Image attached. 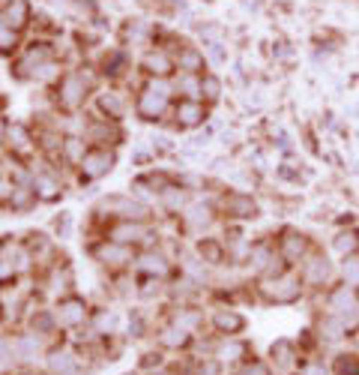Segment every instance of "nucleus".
I'll list each match as a JSON object with an SVG mask.
<instances>
[{
	"instance_id": "obj_1",
	"label": "nucleus",
	"mask_w": 359,
	"mask_h": 375,
	"mask_svg": "<svg viewBox=\"0 0 359 375\" xmlns=\"http://www.w3.org/2000/svg\"><path fill=\"white\" fill-rule=\"evenodd\" d=\"M168 99H171V84L165 81V79H153L147 84V91L141 93V99H138V111L147 120H156V117L165 115V108H168Z\"/></svg>"
},
{
	"instance_id": "obj_2",
	"label": "nucleus",
	"mask_w": 359,
	"mask_h": 375,
	"mask_svg": "<svg viewBox=\"0 0 359 375\" xmlns=\"http://www.w3.org/2000/svg\"><path fill=\"white\" fill-rule=\"evenodd\" d=\"M261 292L269 304H293V300H300L302 285L297 277H276V279H266L261 285Z\"/></svg>"
},
{
	"instance_id": "obj_3",
	"label": "nucleus",
	"mask_w": 359,
	"mask_h": 375,
	"mask_svg": "<svg viewBox=\"0 0 359 375\" xmlns=\"http://www.w3.org/2000/svg\"><path fill=\"white\" fill-rule=\"evenodd\" d=\"M326 309H329V316H336V318H341V321H353L356 309H359V297H356V292L351 289V285L344 282V285H339V289L329 292Z\"/></svg>"
},
{
	"instance_id": "obj_4",
	"label": "nucleus",
	"mask_w": 359,
	"mask_h": 375,
	"mask_svg": "<svg viewBox=\"0 0 359 375\" xmlns=\"http://www.w3.org/2000/svg\"><path fill=\"white\" fill-rule=\"evenodd\" d=\"M45 352V342L42 336L36 330H28V333H18L12 340V360H21V364H36Z\"/></svg>"
},
{
	"instance_id": "obj_5",
	"label": "nucleus",
	"mask_w": 359,
	"mask_h": 375,
	"mask_svg": "<svg viewBox=\"0 0 359 375\" xmlns=\"http://www.w3.org/2000/svg\"><path fill=\"white\" fill-rule=\"evenodd\" d=\"M102 207L111 210L114 217H120L126 222H144L147 219V204L144 202H135V198L114 195V198H108V202H102Z\"/></svg>"
},
{
	"instance_id": "obj_6",
	"label": "nucleus",
	"mask_w": 359,
	"mask_h": 375,
	"mask_svg": "<svg viewBox=\"0 0 359 375\" xmlns=\"http://www.w3.org/2000/svg\"><path fill=\"white\" fill-rule=\"evenodd\" d=\"M54 316H57L60 328H78V324L87 321V304L81 297H66V300H60V304H57Z\"/></svg>"
},
{
	"instance_id": "obj_7",
	"label": "nucleus",
	"mask_w": 359,
	"mask_h": 375,
	"mask_svg": "<svg viewBox=\"0 0 359 375\" xmlns=\"http://www.w3.org/2000/svg\"><path fill=\"white\" fill-rule=\"evenodd\" d=\"M84 93H87V81H84V75H66V79L60 81V105L63 108H78L84 103Z\"/></svg>"
},
{
	"instance_id": "obj_8",
	"label": "nucleus",
	"mask_w": 359,
	"mask_h": 375,
	"mask_svg": "<svg viewBox=\"0 0 359 375\" xmlns=\"http://www.w3.org/2000/svg\"><path fill=\"white\" fill-rule=\"evenodd\" d=\"M45 369L48 375H81L78 369V357L66 348H54V352L45 354Z\"/></svg>"
},
{
	"instance_id": "obj_9",
	"label": "nucleus",
	"mask_w": 359,
	"mask_h": 375,
	"mask_svg": "<svg viewBox=\"0 0 359 375\" xmlns=\"http://www.w3.org/2000/svg\"><path fill=\"white\" fill-rule=\"evenodd\" d=\"M114 168V156L108 150H90V154L81 159V174L87 180H96L102 174H108Z\"/></svg>"
},
{
	"instance_id": "obj_10",
	"label": "nucleus",
	"mask_w": 359,
	"mask_h": 375,
	"mask_svg": "<svg viewBox=\"0 0 359 375\" xmlns=\"http://www.w3.org/2000/svg\"><path fill=\"white\" fill-rule=\"evenodd\" d=\"M305 253H309V241L297 231H285V237H281V243H278V255L285 258L288 265H300Z\"/></svg>"
},
{
	"instance_id": "obj_11",
	"label": "nucleus",
	"mask_w": 359,
	"mask_h": 375,
	"mask_svg": "<svg viewBox=\"0 0 359 375\" xmlns=\"http://www.w3.org/2000/svg\"><path fill=\"white\" fill-rule=\"evenodd\" d=\"M96 258L102 261V265H108V267H126L132 261V249L126 246V243L108 241V243H102L96 249Z\"/></svg>"
},
{
	"instance_id": "obj_12",
	"label": "nucleus",
	"mask_w": 359,
	"mask_h": 375,
	"mask_svg": "<svg viewBox=\"0 0 359 375\" xmlns=\"http://www.w3.org/2000/svg\"><path fill=\"white\" fill-rule=\"evenodd\" d=\"M222 207H225L228 217H237V219H252V217H258V204H254V198H252V195H242V192L225 195Z\"/></svg>"
},
{
	"instance_id": "obj_13",
	"label": "nucleus",
	"mask_w": 359,
	"mask_h": 375,
	"mask_svg": "<svg viewBox=\"0 0 359 375\" xmlns=\"http://www.w3.org/2000/svg\"><path fill=\"white\" fill-rule=\"evenodd\" d=\"M150 237V231H147V225H141V222H117L111 229V241H117V243H144Z\"/></svg>"
},
{
	"instance_id": "obj_14",
	"label": "nucleus",
	"mask_w": 359,
	"mask_h": 375,
	"mask_svg": "<svg viewBox=\"0 0 359 375\" xmlns=\"http://www.w3.org/2000/svg\"><path fill=\"white\" fill-rule=\"evenodd\" d=\"M329 261L324 255H312V258H305L302 261V279L309 282V285H326L329 279Z\"/></svg>"
},
{
	"instance_id": "obj_15",
	"label": "nucleus",
	"mask_w": 359,
	"mask_h": 375,
	"mask_svg": "<svg viewBox=\"0 0 359 375\" xmlns=\"http://www.w3.org/2000/svg\"><path fill=\"white\" fill-rule=\"evenodd\" d=\"M213 328L219 333H225V336H237L242 328H246V318L234 309H216L213 312Z\"/></svg>"
},
{
	"instance_id": "obj_16",
	"label": "nucleus",
	"mask_w": 359,
	"mask_h": 375,
	"mask_svg": "<svg viewBox=\"0 0 359 375\" xmlns=\"http://www.w3.org/2000/svg\"><path fill=\"white\" fill-rule=\"evenodd\" d=\"M204 117H207V111H204V105L198 103V99H183V103L177 105V123L180 127L192 129V127H198Z\"/></svg>"
},
{
	"instance_id": "obj_17",
	"label": "nucleus",
	"mask_w": 359,
	"mask_h": 375,
	"mask_svg": "<svg viewBox=\"0 0 359 375\" xmlns=\"http://www.w3.org/2000/svg\"><path fill=\"white\" fill-rule=\"evenodd\" d=\"M159 342H162L165 348H171V352H180V348H186V345L192 342V330L180 328V324L174 321V324H168V328L159 333Z\"/></svg>"
},
{
	"instance_id": "obj_18",
	"label": "nucleus",
	"mask_w": 359,
	"mask_h": 375,
	"mask_svg": "<svg viewBox=\"0 0 359 375\" xmlns=\"http://www.w3.org/2000/svg\"><path fill=\"white\" fill-rule=\"evenodd\" d=\"M138 270H141V273H147V277L162 279L165 273L171 270V265H168V258H165L162 253H144V255L138 258Z\"/></svg>"
},
{
	"instance_id": "obj_19",
	"label": "nucleus",
	"mask_w": 359,
	"mask_h": 375,
	"mask_svg": "<svg viewBox=\"0 0 359 375\" xmlns=\"http://www.w3.org/2000/svg\"><path fill=\"white\" fill-rule=\"evenodd\" d=\"M210 222H213V210H210L207 204L195 202V204H189V207H186V225H189V229L201 231V229H207Z\"/></svg>"
},
{
	"instance_id": "obj_20",
	"label": "nucleus",
	"mask_w": 359,
	"mask_h": 375,
	"mask_svg": "<svg viewBox=\"0 0 359 375\" xmlns=\"http://www.w3.org/2000/svg\"><path fill=\"white\" fill-rule=\"evenodd\" d=\"M30 328L40 333V336H51L54 333L60 324H57V316H54V309H40L36 312V316L30 318Z\"/></svg>"
},
{
	"instance_id": "obj_21",
	"label": "nucleus",
	"mask_w": 359,
	"mask_h": 375,
	"mask_svg": "<svg viewBox=\"0 0 359 375\" xmlns=\"http://www.w3.org/2000/svg\"><path fill=\"white\" fill-rule=\"evenodd\" d=\"M177 67L186 75H195V72L204 69V54L198 52V48H183V52L177 54Z\"/></svg>"
},
{
	"instance_id": "obj_22",
	"label": "nucleus",
	"mask_w": 359,
	"mask_h": 375,
	"mask_svg": "<svg viewBox=\"0 0 359 375\" xmlns=\"http://www.w3.org/2000/svg\"><path fill=\"white\" fill-rule=\"evenodd\" d=\"M33 190H36V198H42V202H51V198H57L60 192V183L51 178V174H36L33 178Z\"/></svg>"
},
{
	"instance_id": "obj_23",
	"label": "nucleus",
	"mask_w": 359,
	"mask_h": 375,
	"mask_svg": "<svg viewBox=\"0 0 359 375\" xmlns=\"http://www.w3.org/2000/svg\"><path fill=\"white\" fill-rule=\"evenodd\" d=\"M33 202H36V190H33V186H24V183H18L16 190H12V195H9L12 210H28Z\"/></svg>"
},
{
	"instance_id": "obj_24",
	"label": "nucleus",
	"mask_w": 359,
	"mask_h": 375,
	"mask_svg": "<svg viewBox=\"0 0 359 375\" xmlns=\"http://www.w3.org/2000/svg\"><path fill=\"white\" fill-rule=\"evenodd\" d=\"M114 330H117V316H114L111 309H99L93 316V333L99 336H111Z\"/></svg>"
},
{
	"instance_id": "obj_25",
	"label": "nucleus",
	"mask_w": 359,
	"mask_h": 375,
	"mask_svg": "<svg viewBox=\"0 0 359 375\" xmlns=\"http://www.w3.org/2000/svg\"><path fill=\"white\" fill-rule=\"evenodd\" d=\"M273 360L278 367H290L293 364V357H297V348H293V342H288V340H278V342H273Z\"/></svg>"
},
{
	"instance_id": "obj_26",
	"label": "nucleus",
	"mask_w": 359,
	"mask_h": 375,
	"mask_svg": "<svg viewBox=\"0 0 359 375\" xmlns=\"http://www.w3.org/2000/svg\"><path fill=\"white\" fill-rule=\"evenodd\" d=\"M9 147L12 150H16V154H30V135H28V129H24V127H18V123H16V127H12L9 129Z\"/></svg>"
},
{
	"instance_id": "obj_27",
	"label": "nucleus",
	"mask_w": 359,
	"mask_h": 375,
	"mask_svg": "<svg viewBox=\"0 0 359 375\" xmlns=\"http://www.w3.org/2000/svg\"><path fill=\"white\" fill-rule=\"evenodd\" d=\"M198 253H201L204 261H210V265H219V261L225 258L222 243H216V241H201L198 243Z\"/></svg>"
},
{
	"instance_id": "obj_28",
	"label": "nucleus",
	"mask_w": 359,
	"mask_h": 375,
	"mask_svg": "<svg viewBox=\"0 0 359 375\" xmlns=\"http://www.w3.org/2000/svg\"><path fill=\"white\" fill-rule=\"evenodd\" d=\"M336 249H339L341 255H353L356 249H359V234L356 231H341L336 237Z\"/></svg>"
},
{
	"instance_id": "obj_29",
	"label": "nucleus",
	"mask_w": 359,
	"mask_h": 375,
	"mask_svg": "<svg viewBox=\"0 0 359 375\" xmlns=\"http://www.w3.org/2000/svg\"><path fill=\"white\" fill-rule=\"evenodd\" d=\"M99 105H102V111H108V117H120L123 115V99L117 93H102Z\"/></svg>"
},
{
	"instance_id": "obj_30",
	"label": "nucleus",
	"mask_w": 359,
	"mask_h": 375,
	"mask_svg": "<svg viewBox=\"0 0 359 375\" xmlns=\"http://www.w3.org/2000/svg\"><path fill=\"white\" fill-rule=\"evenodd\" d=\"M336 375H359V357L356 354H341L336 360Z\"/></svg>"
},
{
	"instance_id": "obj_31",
	"label": "nucleus",
	"mask_w": 359,
	"mask_h": 375,
	"mask_svg": "<svg viewBox=\"0 0 359 375\" xmlns=\"http://www.w3.org/2000/svg\"><path fill=\"white\" fill-rule=\"evenodd\" d=\"M201 93L207 96L210 103H216V99H219V93H222L219 79H216V75H204V79H201Z\"/></svg>"
},
{
	"instance_id": "obj_32",
	"label": "nucleus",
	"mask_w": 359,
	"mask_h": 375,
	"mask_svg": "<svg viewBox=\"0 0 359 375\" xmlns=\"http://www.w3.org/2000/svg\"><path fill=\"white\" fill-rule=\"evenodd\" d=\"M192 375H222V364L216 357H204V360H198V364H195Z\"/></svg>"
},
{
	"instance_id": "obj_33",
	"label": "nucleus",
	"mask_w": 359,
	"mask_h": 375,
	"mask_svg": "<svg viewBox=\"0 0 359 375\" xmlns=\"http://www.w3.org/2000/svg\"><path fill=\"white\" fill-rule=\"evenodd\" d=\"M147 69H150L153 75H159V79H162V75L171 69V60L165 57L162 52H159V54H150V57H147Z\"/></svg>"
},
{
	"instance_id": "obj_34",
	"label": "nucleus",
	"mask_w": 359,
	"mask_h": 375,
	"mask_svg": "<svg viewBox=\"0 0 359 375\" xmlns=\"http://www.w3.org/2000/svg\"><path fill=\"white\" fill-rule=\"evenodd\" d=\"M246 352H249V348L242 345V342H225V345L219 348V357H222V360H240Z\"/></svg>"
},
{
	"instance_id": "obj_35",
	"label": "nucleus",
	"mask_w": 359,
	"mask_h": 375,
	"mask_svg": "<svg viewBox=\"0 0 359 375\" xmlns=\"http://www.w3.org/2000/svg\"><path fill=\"white\" fill-rule=\"evenodd\" d=\"M177 87L186 93V99H195V96L201 93V81H198V79H192V75H183V79L177 81Z\"/></svg>"
},
{
	"instance_id": "obj_36",
	"label": "nucleus",
	"mask_w": 359,
	"mask_h": 375,
	"mask_svg": "<svg viewBox=\"0 0 359 375\" xmlns=\"http://www.w3.org/2000/svg\"><path fill=\"white\" fill-rule=\"evenodd\" d=\"M234 375H269V367L261 364V360H246Z\"/></svg>"
},
{
	"instance_id": "obj_37",
	"label": "nucleus",
	"mask_w": 359,
	"mask_h": 375,
	"mask_svg": "<svg viewBox=\"0 0 359 375\" xmlns=\"http://www.w3.org/2000/svg\"><path fill=\"white\" fill-rule=\"evenodd\" d=\"M24 18H28V9H24L21 0H16V4L9 6V28H21Z\"/></svg>"
},
{
	"instance_id": "obj_38",
	"label": "nucleus",
	"mask_w": 359,
	"mask_h": 375,
	"mask_svg": "<svg viewBox=\"0 0 359 375\" xmlns=\"http://www.w3.org/2000/svg\"><path fill=\"white\" fill-rule=\"evenodd\" d=\"M63 147H66V156H69V159H78V162H81V159L87 156L81 139H66V144H63Z\"/></svg>"
},
{
	"instance_id": "obj_39",
	"label": "nucleus",
	"mask_w": 359,
	"mask_h": 375,
	"mask_svg": "<svg viewBox=\"0 0 359 375\" xmlns=\"http://www.w3.org/2000/svg\"><path fill=\"white\" fill-rule=\"evenodd\" d=\"M344 279H348V285H359V258L344 261Z\"/></svg>"
},
{
	"instance_id": "obj_40",
	"label": "nucleus",
	"mask_w": 359,
	"mask_h": 375,
	"mask_svg": "<svg viewBox=\"0 0 359 375\" xmlns=\"http://www.w3.org/2000/svg\"><path fill=\"white\" fill-rule=\"evenodd\" d=\"M12 45H16V33H12V28H6L4 18H0V48H4V52H9Z\"/></svg>"
},
{
	"instance_id": "obj_41",
	"label": "nucleus",
	"mask_w": 359,
	"mask_h": 375,
	"mask_svg": "<svg viewBox=\"0 0 359 375\" xmlns=\"http://www.w3.org/2000/svg\"><path fill=\"white\" fill-rule=\"evenodd\" d=\"M162 192H165V202H168V207L180 210V204H183V192L174 190V186H168V190H162Z\"/></svg>"
},
{
	"instance_id": "obj_42",
	"label": "nucleus",
	"mask_w": 359,
	"mask_h": 375,
	"mask_svg": "<svg viewBox=\"0 0 359 375\" xmlns=\"http://www.w3.org/2000/svg\"><path fill=\"white\" fill-rule=\"evenodd\" d=\"M12 190H16V183H12V180L6 178V174H0V202H9Z\"/></svg>"
},
{
	"instance_id": "obj_43",
	"label": "nucleus",
	"mask_w": 359,
	"mask_h": 375,
	"mask_svg": "<svg viewBox=\"0 0 359 375\" xmlns=\"http://www.w3.org/2000/svg\"><path fill=\"white\" fill-rule=\"evenodd\" d=\"M12 360V342L9 340H4V336H0V367L4 364H9Z\"/></svg>"
},
{
	"instance_id": "obj_44",
	"label": "nucleus",
	"mask_w": 359,
	"mask_h": 375,
	"mask_svg": "<svg viewBox=\"0 0 359 375\" xmlns=\"http://www.w3.org/2000/svg\"><path fill=\"white\" fill-rule=\"evenodd\" d=\"M54 72H57V67H54V64H42V67H40V72H33V75H36L40 81H48Z\"/></svg>"
},
{
	"instance_id": "obj_45",
	"label": "nucleus",
	"mask_w": 359,
	"mask_h": 375,
	"mask_svg": "<svg viewBox=\"0 0 359 375\" xmlns=\"http://www.w3.org/2000/svg\"><path fill=\"white\" fill-rule=\"evenodd\" d=\"M12 273H16V267L9 265L6 258H0V282H6V279H12Z\"/></svg>"
},
{
	"instance_id": "obj_46",
	"label": "nucleus",
	"mask_w": 359,
	"mask_h": 375,
	"mask_svg": "<svg viewBox=\"0 0 359 375\" xmlns=\"http://www.w3.org/2000/svg\"><path fill=\"white\" fill-rule=\"evenodd\" d=\"M302 375H329L324 367H320V364H312V367H305L302 369Z\"/></svg>"
},
{
	"instance_id": "obj_47",
	"label": "nucleus",
	"mask_w": 359,
	"mask_h": 375,
	"mask_svg": "<svg viewBox=\"0 0 359 375\" xmlns=\"http://www.w3.org/2000/svg\"><path fill=\"white\" fill-rule=\"evenodd\" d=\"M6 135H9V129L4 127V123H0V144H4V139H6Z\"/></svg>"
},
{
	"instance_id": "obj_48",
	"label": "nucleus",
	"mask_w": 359,
	"mask_h": 375,
	"mask_svg": "<svg viewBox=\"0 0 359 375\" xmlns=\"http://www.w3.org/2000/svg\"><path fill=\"white\" fill-rule=\"evenodd\" d=\"M153 375H165V372H153Z\"/></svg>"
},
{
	"instance_id": "obj_49",
	"label": "nucleus",
	"mask_w": 359,
	"mask_h": 375,
	"mask_svg": "<svg viewBox=\"0 0 359 375\" xmlns=\"http://www.w3.org/2000/svg\"><path fill=\"white\" fill-rule=\"evenodd\" d=\"M126 375H138V372H126Z\"/></svg>"
}]
</instances>
